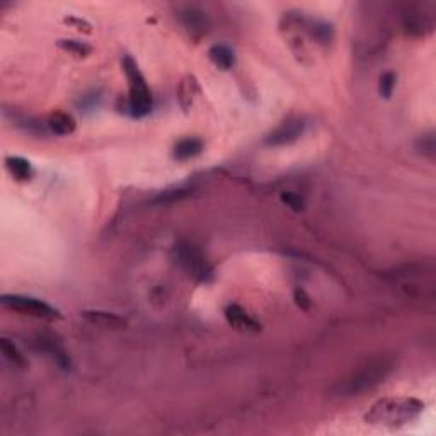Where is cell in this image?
<instances>
[{"mask_svg": "<svg viewBox=\"0 0 436 436\" xmlns=\"http://www.w3.org/2000/svg\"><path fill=\"white\" fill-rule=\"evenodd\" d=\"M396 368V360L390 356H378L374 360L367 361L363 367L358 368L356 372H351L348 377L339 380L330 389L334 397L348 399V397H358L365 392H370L375 387L392 374Z\"/></svg>", "mask_w": 436, "mask_h": 436, "instance_id": "6da1fadb", "label": "cell"}, {"mask_svg": "<svg viewBox=\"0 0 436 436\" xmlns=\"http://www.w3.org/2000/svg\"><path fill=\"white\" fill-rule=\"evenodd\" d=\"M423 411L424 402L414 397H385L368 409L365 423L372 426L400 428L420 417Z\"/></svg>", "mask_w": 436, "mask_h": 436, "instance_id": "7a4b0ae2", "label": "cell"}, {"mask_svg": "<svg viewBox=\"0 0 436 436\" xmlns=\"http://www.w3.org/2000/svg\"><path fill=\"white\" fill-rule=\"evenodd\" d=\"M121 65L123 72H125L126 79H128L130 87L128 99L125 101V109L123 111L126 114L133 116V118L147 116L150 112V109H152V94H150L149 86H147L145 77H143L136 62L130 55L123 56Z\"/></svg>", "mask_w": 436, "mask_h": 436, "instance_id": "3957f363", "label": "cell"}, {"mask_svg": "<svg viewBox=\"0 0 436 436\" xmlns=\"http://www.w3.org/2000/svg\"><path fill=\"white\" fill-rule=\"evenodd\" d=\"M175 261L189 278L208 283L213 278V269L202 249L193 242H179L174 247Z\"/></svg>", "mask_w": 436, "mask_h": 436, "instance_id": "277c9868", "label": "cell"}, {"mask_svg": "<svg viewBox=\"0 0 436 436\" xmlns=\"http://www.w3.org/2000/svg\"><path fill=\"white\" fill-rule=\"evenodd\" d=\"M0 302H2L3 307L10 308L14 312H19L23 315H31V317L45 319V321H58V319H62V315L55 307L40 300V298L26 297V295H2Z\"/></svg>", "mask_w": 436, "mask_h": 436, "instance_id": "5b68a950", "label": "cell"}, {"mask_svg": "<svg viewBox=\"0 0 436 436\" xmlns=\"http://www.w3.org/2000/svg\"><path fill=\"white\" fill-rule=\"evenodd\" d=\"M305 123L304 118H291L287 119V121L281 123L280 126L269 132L266 135L265 142L266 145H271V147H283V145H290V143L297 142L305 132Z\"/></svg>", "mask_w": 436, "mask_h": 436, "instance_id": "8992f818", "label": "cell"}, {"mask_svg": "<svg viewBox=\"0 0 436 436\" xmlns=\"http://www.w3.org/2000/svg\"><path fill=\"white\" fill-rule=\"evenodd\" d=\"M402 26L411 36H426L435 29L433 14L421 9H409L402 14Z\"/></svg>", "mask_w": 436, "mask_h": 436, "instance_id": "52a82bcc", "label": "cell"}, {"mask_svg": "<svg viewBox=\"0 0 436 436\" xmlns=\"http://www.w3.org/2000/svg\"><path fill=\"white\" fill-rule=\"evenodd\" d=\"M179 17H181L182 24H184L189 36L195 38V40H199V38H203L208 33V17H206V14L203 12L202 9H198V7H186L184 10H181Z\"/></svg>", "mask_w": 436, "mask_h": 436, "instance_id": "ba28073f", "label": "cell"}, {"mask_svg": "<svg viewBox=\"0 0 436 436\" xmlns=\"http://www.w3.org/2000/svg\"><path fill=\"white\" fill-rule=\"evenodd\" d=\"M297 24L298 27H302V31H305L317 45L327 47V45L332 43L334 27L330 26L329 23H326V21L305 19V17L297 16Z\"/></svg>", "mask_w": 436, "mask_h": 436, "instance_id": "9c48e42d", "label": "cell"}, {"mask_svg": "<svg viewBox=\"0 0 436 436\" xmlns=\"http://www.w3.org/2000/svg\"><path fill=\"white\" fill-rule=\"evenodd\" d=\"M36 344L43 353H47L48 356L62 368V370L66 372L72 368V363H70V358L69 354H66L65 348H63L62 344H60V341H56L53 336H40Z\"/></svg>", "mask_w": 436, "mask_h": 436, "instance_id": "30bf717a", "label": "cell"}, {"mask_svg": "<svg viewBox=\"0 0 436 436\" xmlns=\"http://www.w3.org/2000/svg\"><path fill=\"white\" fill-rule=\"evenodd\" d=\"M225 319L234 329L241 330V332H258L261 329V326L239 305H228L225 308Z\"/></svg>", "mask_w": 436, "mask_h": 436, "instance_id": "8fae6325", "label": "cell"}, {"mask_svg": "<svg viewBox=\"0 0 436 436\" xmlns=\"http://www.w3.org/2000/svg\"><path fill=\"white\" fill-rule=\"evenodd\" d=\"M47 126L51 133L58 136H66L72 135L77 128V123L73 119L72 114L65 111H55L48 116L47 119Z\"/></svg>", "mask_w": 436, "mask_h": 436, "instance_id": "7c38bea8", "label": "cell"}, {"mask_svg": "<svg viewBox=\"0 0 436 436\" xmlns=\"http://www.w3.org/2000/svg\"><path fill=\"white\" fill-rule=\"evenodd\" d=\"M82 317L87 322L99 327H108V329H123L126 327V321L119 315L112 314V312H103V311H87L84 312Z\"/></svg>", "mask_w": 436, "mask_h": 436, "instance_id": "4fadbf2b", "label": "cell"}, {"mask_svg": "<svg viewBox=\"0 0 436 436\" xmlns=\"http://www.w3.org/2000/svg\"><path fill=\"white\" fill-rule=\"evenodd\" d=\"M203 149H205L203 140L191 136V138L179 140V142L174 145L172 156H174L175 160H189V159L198 157L199 154L203 152Z\"/></svg>", "mask_w": 436, "mask_h": 436, "instance_id": "5bb4252c", "label": "cell"}, {"mask_svg": "<svg viewBox=\"0 0 436 436\" xmlns=\"http://www.w3.org/2000/svg\"><path fill=\"white\" fill-rule=\"evenodd\" d=\"M199 94V87H198V82H196V79L193 75H186L184 79L181 80V84H179V89H178V99H179V104H181V108L184 109V111H189V108L193 106V103H195V97Z\"/></svg>", "mask_w": 436, "mask_h": 436, "instance_id": "9a60e30c", "label": "cell"}, {"mask_svg": "<svg viewBox=\"0 0 436 436\" xmlns=\"http://www.w3.org/2000/svg\"><path fill=\"white\" fill-rule=\"evenodd\" d=\"M208 56L220 70H230L235 65V55L227 45H213L208 50Z\"/></svg>", "mask_w": 436, "mask_h": 436, "instance_id": "2e32d148", "label": "cell"}, {"mask_svg": "<svg viewBox=\"0 0 436 436\" xmlns=\"http://www.w3.org/2000/svg\"><path fill=\"white\" fill-rule=\"evenodd\" d=\"M5 165L9 169L10 174L17 179V181H29L33 178V167H31L29 160L23 159V157H7Z\"/></svg>", "mask_w": 436, "mask_h": 436, "instance_id": "e0dca14e", "label": "cell"}, {"mask_svg": "<svg viewBox=\"0 0 436 436\" xmlns=\"http://www.w3.org/2000/svg\"><path fill=\"white\" fill-rule=\"evenodd\" d=\"M0 350H2L3 356H5L7 360L14 365V367H19V368L27 367V360L24 358V354L21 353L19 348H17L10 339L2 337V339H0Z\"/></svg>", "mask_w": 436, "mask_h": 436, "instance_id": "ac0fdd59", "label": "cell"}, {"mask_svg": "<svg viewBox=\"0 0 436 436\" xmlns=\"http://www.w3.org/2000/svg\"><path fill=\"white\" fill-rule=\"evenodd\" d=\"M416 150L421 154V156L426 157V159L435 160V157H436L435 133L430 132V133H424V135H421L420 138L416 140Z\"/></svg>", "mask_w": 436, "mask_h": 436, "instance_id": "d6986e66", "label": "cell"}, {"mask_svg": "<svg viewBox=\"0 0 436 436\" xmlns=\"http://www.w3.org/2000/svg\"><path fill=\"white\" fill-rule=\"evenodd\" d=\"M58 47L62 48V50L69 51L70 55L79 56V58L90 55V51H93V48H90L89 45L84 43V41H77V40H62L58 43Z\"/></svg>", "mask_w": 436, "mask_h": 436, "instance_id": "ffe728a7", "label": "cell"}, {"mask_svg": "<svg viewBox=\"0 0 436 436\" xmlns=\"http://www.w3.org/2000/svg\"><path fill=\"white\" fill-rule=\"evenodd\" d=\"M396 82H397V75L393 72H385L380 77V84H378V89H380V94L385 99H389L392 96L393 89H396Z\"/></svg>", "mask_w": 436, "mask_h": 436, "instance_id": "44dd1931", "label": "cell"}, {"mask_svg": "<svg viewBox=\"0 0 436 436\" xmlns=\"http://www.w3.org/2000/svg\"><path fill=\"white\" fill-rule=\"evenodd\" d=\"M281 202L284 203V205L288 206V208H291L293 212H302V210L305 208V203H304V198L298 195H295V193H281Z\"/></svg>", "mask_w": 436, "mask_h": 436, "instance_id": "7402d4cb", "label": "cell"}, {"mask_svg": "<svg viewBox=\"0 0 436 436\" xmlns=\"http://www.w3.org/2000/svg\"><path fill=\"white\" fill-rule=\"evenodd\" d=\"M65 23L69 24V26L75 27V29L84 31V33H90V31H93V26H90V24L87 23V21L80 19V17H73V16L65 17Z\"/></svg>", "mask_w": 436, "mask_h": 436, "instance_id": "603a6c76", "label": "cell"}, {"mask_svg": "<svg viewBox=\"0 0 436 436\" xmlns=\"http://www.w3.org/2000/svg\"><path fill=\"white\" fill-rule=\"evenodd\" d=\"M295 302L300 308H308L311 307V298L305 293L304 290H295Z\"/></svg>", "mask_w": 436, "mask_h": 436, "instance_id": "cb8c5ba5", "label": "cell"}]
</instances>
